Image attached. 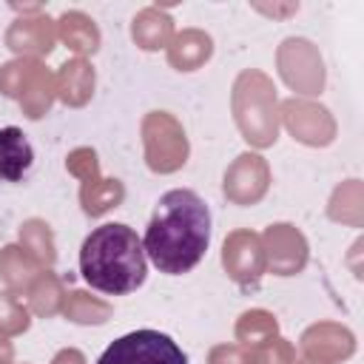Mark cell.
Returning <instances> with one entry per match:
<instances>
[{"label":"cell","instance_id":"6da1fadb","mask_svg":"<svg viewBox=\"0 0 364 364\" xmlns=\"http://www.w3.org/2000/svg\"><path fill=\"white\" fill-rule=\"evenodd\" d=\"M210 245V208L188 188H173L159 196L142 236L145 256L165 276L191 273Z\"/></svg>","mask_w":364,"mask_h":364},{"label":"cell","instance_id":"7a4b0ae2","mask_svg":"<svg viewBox=\"0 0 364 364\" xmlns=\"http://www.w3.org/2000/svg\"><path fill=\"white\" fill-rule=\"evenodd\" d=\"M80 276L88 287L108 296H125L142 287L148 256L136 230L122 222L94 228L80 245Z\"/></svg>","mask_w":364,"mask_h":364},{"label":"cell","instance_id":"3957f363","mask_svg":"<svg viewBox=\"0 0 364 364\" xmlns=\"http://www.w3.org/2000/svg\"><path fill=\"white\" fill-rule=\"evenodd\" d=\"M97 364H188V355L171 336L145 327L111 341Z\"/></svg>","mask_w":364,"mask_h":364},{"label":"cell","instance_id":"277c9868","mask_svg":"<svg viewBox=\"0 0 364 364\" xmlns=\"http://www.w3.org/2000/svg\"><path fill=\"white\" fill-rule=\"evenodd\" d=\"M31 168H34V148L28 136L17 125L0 128V182L6 185L23 182Z\"/></svg>","mask_w":364,"mask_h":364}]
</instances>
